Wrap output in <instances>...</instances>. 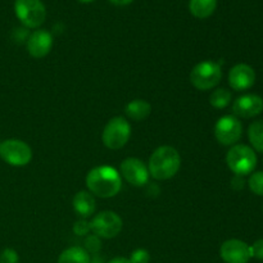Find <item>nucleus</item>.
Masks as SVG:
<instances>
[{
  "label": "nucleus",
  "instance_id": "19",
  "mask_svg": "<svg viewBox=\"0 0 263 263\" xmlns=\"http://www.w3.org/2000/svg\"><path fill=\"white\" fill-rule=\"evenodd\" d=\"M248 138L252 146L259 153H263V120L254 121L249 126Z\"/></svg>",
  "mask_w": 263,
  "mask_h": 263
},
{
  "label": "nucleus",
  "instance_id": "15",
  "mask_svg": "<svg viewBox=\"0 0 263 263\" xmlns=\"http://www.w3.org/2000/svg\"><path fill=\"white\" fill-rule=\"evenodd\" d=\"M73 208L74 212L80 217L86 220L90 216L94 215L97 203H95L94 197H92V194H90V192H79L73 198Z\"/></svg>",
  "mask_w": 263,
  "mask_h": 263
},
{
  "label": "nucleus",
  "instance_id": "10",
  "mask_svg": "<svg viewBox=\"0 0 263 263\" xmlns=\"http://www.w3.org/2000/svg\"><path fill=\"white\" fill-rule=\"evenodd\" d=\"M121 175L133 186H144L149 179L148 168L138 158H126L121 163Z\"/></svg>",
  "mask_w": 263,
  "mask_h": 263
},
{
  "label": "nucleus",
  "instance_id": "17",
  "mask_svg": "<svg viewBox=\"0 0 263 263\" xmlns=\"http://www.w3.org/2000/svg\"><path fill=\"white\" fill-rule=\"evenodd\" d=\"M217 7V0H190L189 9L194 17L199 20L211 17Z\"/></svg>",
  "mask_w": 263,
  "mask_h": 263
},
{
  "label": "nucleus",
  "instance_id": "11",
  "mask_svg": "<svg viewBox=\"0 0 263 263\" xmlns=\"http://www.w3.org/2000/svg\"><path fill=\"white\" fill-rule=\"evenodd\" d=\"M220 256L226 263H248L252 258L251 247L238 239H230L221 246Z\"/></svg>",
  "mask_w": 263,
  "mask_h": 263
},
{
  "label": "nucleus",
  "instance_id": "6",
  "mask_svg": "<svg viewBox=\"0 0 263 263\" xmlns=\"http://www.w3.org/2000/svg\"><path fill=\"white\" fill-rule=\"evenodd\" d=\"M131 136V126L123 117H115L105 125L102 140L108 149L117 151L127 144Z\"/></svg>",
  "mask_w": 263,
  "mask_h": 263
},
{
  "label": "nucleus",
  "instance_id": "4",
  "mask_svg": "<svg viewBox=\"0 0 263 263\" xmlns=\"http://www.w3.org/2000/svg\"><path fill=\"white\" fill-rule=\"evenodd\" d=\"M222 77L220 64L212 61L198 63L190 72V82L198 90H211L217 86Z\"/></svg>",
  "mask_w": 263,
  "mask_h": 263
},
{
  "label": "nucleus",
  "instance_id": "21",
  "mask_svg": "<svg viewBox=\"0 0 263 263\" xmlns=\"http://www.w3.org/2000/svg\"><path fill=\"white\" fill-rule=\"evenodd\" d=\"M249 189L256 195H263V172H254L249 177Z\"/></svg>",
  "mask_w": 263,
  "mask_h": 263
},
{
  "label": "nucleus",
  "instance_id": "30",
  "mask_svg": "<svg viewBox=\"0 0 263 263\" xmlns=\"http://www.w3.org/2000/svg\"><path fill=\"white\" fill-rule=\"evenodd\" d=\"M79 2H81V3H91V2H95V0H79Z\"/></svg>",
  "mask_w": 263,
  "mask_h": 263
},
{
  "label": "nucleus",
  "instance_id": "18",
  "mask_svg": "<svg viewBox=\"0 0 263 263\" xmlns=\"http://www.w3.org/2000/svg\"><path fill=\"white\" fill-rule=\"evenodd\" d=\"M58 263H91L90 254L81 247H71L62 252Z\"/></svg>",
  "mask_w": 263,
  "mask_h": 263
},
{
  "label": "nucleus",
  "instance_id": "29",
  "mask_svg": "<svg viewBox=\"0 0 263 263\" xmlns=\"http://www.w3.org/2000/svg\"><path fill=\"white\" fill-rule=\"evenodd\" d=\"M108 263H130L127 258H125V257H116V258L110 259Z\"/></svg>",
  "mask_w": 263,
  "mask_h": 263
},
{
  "label": "nucleus",
  "instance_id": "25",
  "mask_svg": "<svg viewBox=\"0 0 263 263\" xmlns=\"http://www.w3.org/2000/svg\"><path fill=\"white\" fill-rule=\"evenodd\" d=\"M251 254L254 258L263 261V239H259L253 246H251Z\"/></svg>",
  "mask_w": 263,
  "mask_h": 263
},
{
  "label": "nucleus",
  "instance_id": "22",
  "mask_svg": "<svg viewBox=\"0 0 263 263\" xmlns=\"http://www.w3.org/2000/svg\"><path fill=\"white\" fill-rule=\"evenodd\" d=\"M149 259H151V256H149L145 249H136L131 253L128 261H130V263H148Z\"/></svg>",
  "mask_w": 263,
  "mask_h": 263
},
{
  "label": "nucleus",
  "instance_id": "3",
  "mask_svg": "<svg viewBox=\"0 0 263 263\" xmlns=\"http://www.w3.org/2000/svg\"><path fill=\"white\" fill-rule=\"evenodd\" d=\"M229 168L238 176L252 174L257 166V156L252 148L243 144L234 145L226 156Z\"/></svg>",
  "mask_w": 263,
  "mask_h": 263
},
{
  "label": "nucleus",
  "instance_id": "16",
  "mask_svg": "<svg viewBox=\"0 0 263 263\" xmlns=\"http://www.w3.org/2000/svg\"><path fill=\"white\" fill-rule=\"evenodd\" d=\"M152 105L146 100L135 99L128 103L125 108V113L128 118L134 121H143L151 115Z\"/></svg>",
  "mask_w": 263,
  "mask_h": 263
},
{
  "label": "nucleus",
  "instance_id": "2",
  "mask_svg": "<svg viewBox=\"0 0 263 263\" xmlns=\"http://www.w3.org/2000/svg\"><path fill=\"white\" fill-rule=\"evenodd\" d=\"M181 157L179 152L168 145L159 146L149 158L148 171L156 180H168L179 172Z\"/></svg>",
  "mask_w": 263,
  "mask_h": 263
},
{
  "label": "nucleus",
  "instance_id": "13",
  "mask_svg": "<svg viewBox=\"0 0 263 263\" xmlns=\"http://www.w3.org/2000/svg\"><path fill=\"white\" fill-rule=\"evenodd\" d=\"M263 110V99L259 95L247 94L234 102L233 112L236 117L252 118L261 115Z\"/></svg>",
  "mask_w": 263,
  "mask_h": 263
},
{
  "label": "nucleus",
  "instance_id": "27",
  "mask_svg": "<svg viewBox=\"0 0 263 263\" xmlns=\"http://www.w3.org/2000/svg\"><path fill=\"white\" fill-rule=\"evenodd\" d=\"M243 186H244L243 176H238V175H235V177L233 179V187L234 189H241Z\"/></svg>",
  "mask_w": 263,
  "mask_h": 263
},
{
  "label": "nucleus",
  "instance_id": "26",
  "mask_svg": "<svg viewBox=\"0 0 263 263\" xmlns=\"http://www.w3.org/2000/svg\"><path fill=\"white\" fill-rule=\"evenodd\" d=\"M85 244H86V248L87 251L90 252H98L100 249V247H102V244H100V240L99 238H98L97 235H92V236H89V238L86 239V241H85Z\"/></svg>",
  "mask_w": 263,
  "mask_h": 263
},
{
  "label": "nucleus",
  "instance_id": "7",
  "mask_svg": "<svg viewBox=\"0 0 263 263\" xmlns=\"http://www.w3.org/2000/svg\"><path fill=\"white\" fill-rule=\"evenodd\" d=\"M0 157L10 166L22 167L31 162L32 151L25 141L18 139H8L0 143Z\"/></svg>",
  "mask_w": 263,
  "mask_h": 263
},
{
  "label": "nucleus",
  "instance_id": "14",
  "mask_svg": "<svg viewBox=\"0 0 263 263\" xmlns=\"http://www.w3.org/2000/svg\"><path fill=\"white\" fill-rule=\"evenodd\" d=\"M53 46V36L46 30H36L28 36L27 51L33 58H44Z\"/></svg>",
  "mask_w": 263,
  "mask_h": 263
},
{
  "label": "nucleus",
  "instance_id": "8",
  "mask_svg": "<svg viewBox=\"0 0 263 263\" xmlns=\"http://www.w3.org/2000/svg\"><path fill=\"white\" fill-rule=\"evenodd\" d=\"M90 226H91V231L98 238L112 239L121 233L123 223L116 212L103 211L92 218Z\"/></svg>",
  "mask_w": 263,
  "mask_h": 263
},
{
  "label": "nucleus",
  "instance_id": "9",
  "mask_svg": "<svg viewBox=\"0 0 263 263\" xmlns=\"http://www.w3.org/2000/svg\"><path fill=\"white\" fill-rule=\"evenodd\" d=\"M243 126L235 116H223L216 122L215 136L221 145H235L241 138Z\"/></svg>",
  "mask_w": 263,
  "mask_h": 263
},
{
  "label": "nucleus",
  "instance_id": "12",
  "mask_svg": "<svg viewBox=\"0 0 263 263\" xmlns=\"http://www.w3.org/2000/svg\"><path fill=\"white\" fill-rule=\"evenodd\" d=\"M256 82V72L251 66L240 63L234 66L229 73V84L236 91L251 89Z\"/></svg>",
  "mask_w": 263,
  "mask_h": 263
},
{
  "label": "nucleus",
  "instance_id": "23",
  "mask_svg": "<svg viewBox=\"0 0 263 263\" xmlns=\"http://www.w3.org/2000/svg\"><path fill=\"white\" fill-rule=\"evenodd\" d=\"M91 231V226L90 222H87L86 220H80L76 221L73 225V233L79 236H85Z\"/></svg>",
  "mask_w": 263,
  "mask_h": 263
},
{
  "label": "nucleus",
  "instance_id": "28",
  "mask_svg": "<svg viewBox=\"0 0 263 263\" xmlns=\"http://www.w3.org/2000/svg\"><path fill=\"white\" fill-rule=\"evenodd\" d=\"M112 4L115 5H120V7H125V5H128L131 4V3L134 2V0H109Z\"/></svg>",
  "mask_w": 263,
  "mask_h": 263
},
{
  "label": "nucleus",
  "instance_id": "1",
  "mask_svg": "<svg viewBox=\"0 0 263 263\" xmlns=\"http://www.w3.org/2000/svg\"><path fill=\"white\" fill-rule=\"evenodd\" d=\"M86 186L97 197L112 198L120 193L122 181L120 174L113 167L99 166L87 172Z\"/></svg>",
  "mask_w": 263,
  "mask_h": 263
},
{
  "label": "nucleus",
  "instance_id": "24",
  "mask_svg": "<svg viewBox=\"0 0 263 263\" xmlns=\"http://www.w3.org/2000/svg\"><path fill=\"white\" fill-rule=\"evenodd\" d=\"M20 258L14 249L7 248L0 254V263H18Z\"/></svg>",
  "mask_w": 263,
  "mask_h": 263
},
{
  "label": "nucleus",
  "instance_id": "5",
  "mask_svg": "<svg viewBox=\"0 0 263 263\" xmlns=\"http://www.w3.org/2000/svg\"><path fill=\"white\" fill-rule=\"evenodd\" d=\"M14 12L27 28H37L45 22L46 9L41 0H15Z\"/></svg>",
  "mask_w": 263,
  "mask_h": 263
},
{
  "label": "nucleus",
  "instance_id": "20",
  "mask_svg": "<svg viewBox=\"0 0 263 263\" xmlns=\"http://www.w3.org/2000/svg\"><path fill=\"white\" fill-rule=\"evenodd\" d=\"M231 102V92L226 89H217L211 94L210 103L217 109L226 108Z\"/></svg>",
  "mask_w": 263,
  "mask_h": 263
}]
</instances>
